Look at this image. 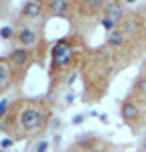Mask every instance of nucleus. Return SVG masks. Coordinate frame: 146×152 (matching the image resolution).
<instances>
[{
	"instance_id": "0eeeda50",
	"label": "nucleus",
	"mask_w": 146,
	"mask_h": 152,
	"mask_svg": "<svg viewBox=\"0 0 146 152\" xmlns=\"http://www.w3.org/2000/svg\"><path fill=\"white\" fill-rule=\"evenodd\" d=\"M41 12H43V4L39 0H26L20 8V14L24 18H36V16H41Z\"/></svg>"
},
{
	"instance_id": "423d86ee",
	"label": "nucleus",
	"mask_w": 146,
	"mask_h": 152,
	"mask_svg": "<svg viewBox=\"0 0 146 152\" xmlns=\"http://www.w3.org/2000/svg\"><path fill=\"white\" fill-rule=\"evenodd\" d=\"M104 16H108V18H114L116 23L120 24L122 18H124V6H122L118 0H112L108 2L106 6H104Z\"/></svg>"
},
{
	"instance_id": "7ed1b4c3",
	"label": "nucleus",
	"mask_w": 146,
	"mask_h": 152,
	"mask_svg": "<svg viewBox=\"0 0 146 152\" xmlns=\"http://www.w3.org/2000/svg\"><path fill=\"white\" fill-rule=\"evenodd\" d=\"M16 43H18V47H24V49L35 47L36 43H39V33H36L35 28H31V26H23L16 33Z\"/></svg>"
},
{
	"instance_id": "f03ea898",
	"label": "nucleus",
	"mask_w": 146,
	"mask_h": 152,
	"mask_svg": "<svg viewBox=\"0 0 146 152\" xmlns=\"http://www.w3.org/2000/svg\"><path fill=\"white\" fill-rule=\"evenodd\" d=\"M51 59H53V65L55 67H65L69 65V61L73 59V49L67 41H59L55 43V47L51 51Z\"/></svg>"
},
{
	"instance_id": "6ab92c4d",
	"label": "nucleus",
	"mask_w": 146,
	"mask_h": 152,
	"mask_svg": "<svg viewBox=\"0 0 146 152\" xmlns=\"http://www.w3.org/2000/svg\"><path fill=\"white\" fill-rule=\"evenodd\" d=\"M126 2H136V0H126Z\"/></svg>"
},
{
	"instance_id": "f3484780",
	"label": "nucleus",
	"mask_w": 146,
	"mask_h": 152,
	"mask_svg": "<svg viewBox=\"0 0 146 152\" xmlns=\"http://www.w3.org/2000/svg\"><path fill=\"white\" fill-rule=\"evenodd\" d=\"M73 122H75V124H79V122H83V116H75V118H73Z\"/></svg>"
},
{
	"instance_id": "20e7f679",
	"label": "nucleus",
	"mask_w": 146,
	"mask_h": 152,
	"mask_svg": "<svg viewBox=\"0 0 146 152\" xmlns=\"http://www.w3.org/2000/svg\"><path fill=\"white\" fill-rule=\"evenodd\" d=\"M120 116H122L124 122L134 124V122H138V120H140V107L134 104V102L126 99V102L122 104V107H120Z\"/></svg>"
},
{
	"instance_id": "a211bd4d",
	"label": "nucleus",
	"mask_w": 146,
	"mask_h": 152,
	"mask_svg": "<svg viewBox=\"0 0 146 152\" xmlns=\"http://www.w3.org/2000/svg\"><path fill=\"white\" fill-rule=\"evenodd\" d=\"M144 39H146V24H144Z\"/></svg>"
},
{
	"instance_id": "ddd939ff",
	"label": "nucleus",
	"mask_w": 146,
	"mask_h": 152,
	"mask_svg": "<svg viewBox=\"0 0 146 152\" xmlns=\"http://www.w3.org/2000/svg\"><path fill=\"white\" fill-rule=\"evenodd\" d=\"M101 26H104L108 33H112V31H116V28H118V23H116L114 18H108V16H104V18H101Z\"/></svg>"
},
{
	"instance_id": "39448f33",
	"label": "nucleus",
	"mask_w": 146,
	"mask_h": 152,
	"mask_svg": "<svg viewBox=\"0 0 146 152\" xmlns=\"http://www.w3.org/2000/svg\"><path fill=\"white\" fill-rule=\"evenodd\" d=\"M28 61H31V49L16 47L8 55V63L12 67H24V65H28Z\"/></svg>"
},
{
	"instance_id": "dca6fc26",
	"label": "nucleus",
	"mask_w": 146,
	"mask_h": 152,
	"mask_svg": "<svg viewBox=\"0 0 146 152\" xmlns=\"http://www.w3.org/2000/svg\"><path fill=\"white\" fill-rule=\"evenodd\" d=\"M49 146H51V144H49L47 140H41V142H39V144H36L35 152H49Z\"/></svg>"
},
{
	"instance_id": "6e6552de",
	"label": "nucleus",
	"mask_w": 146,
	"mask_h": 152,
	"mask_svg": "<svg viewBox=\"0 0 146 152\" xmlns=\"http://www.w3.org/2000/svg\"><path fill=\"white\" fill-rule=\"evenodd\" d=\"M67 8H69V2L67 0H49V4H47V10L53 16H65Z\"/></svg>"
},
{
	"instance_id": "f257e3e1",
	"label": "nucleus",
	"mask_w": 146,
	"mask_h": 152,
	"mask_svg": "<svg viewBox=\"0 0 146 152\" xmlns=\"http://www.w3.org/2000/svg\"><path fill=\"white\" fill-rule=\"evenodd\" d=\"M43 124H45V116H43V112L39 107H26V110H23V114H20V126H23V130L35 132Z\"/></svg>"
},
{
	"instance_id": "9d476101",
	"label": "nucleus",
	"mask_w": 146,
	"mask_h": 152,
	"mask_svg": "<svg viewBox=\"0 0 146 152\" xmlns=\"http://www.w3.org/2000/svg\"><path fill=\"white\" fill-rule=\"evenodd\" d=\"M8 77H10V65H8V61L0 59V85L8 81Z\"/></svg>"
},
{
	"instance_id": "f8f14e48",
	"label": "nucleus",
	"mask_w": 146,
	"mask_h": 152,
	"mask_svg": "<svg viewBox=\"0 0 146 152\" xmlns=\"http://www.w3.org/2000/svg\"><path fill=\"white\" fill-rule=\"evenodd\" d=\"M134 91L140 95H146V77H138L134 83Z\"/></svg>"
},
{
	"instance_id": "9b49d317",
	"label": "nucleus",
	"mask_w": 146,
	"mask_h": 152,
	"mask_svg": "<svg viewBox=\"0 0 146 152\" xmlns=\"http://www.w3.org/2000/svg\"><path fill=\"white\" fill-rule=\"evenodd\" d=\"M81 2H83L85 10H89V12L99 10V8H104V4H106V0H81Z\"/></svg>"
},
{
	"instance_id": "4468645a",
	"label": "nucleus",
	"mask_w": 146,
	"mask_h": 152,
	"mask_svg": "<svg viewBox=\"0 0 146 152\" xmlns=\"http://www.w3.org/2000/svg\"><path fill=\"white\" fill-rule=\"evenodd\" d=\"M12 37H14V28H12V26H2V28H0V39L8 41Z\"/></svg>"
},
{
	"instance_id": "aec40b11",
	"label": "nucleus",
	"mask_w": 146,
	"mask_h": 152,
	"mask_svg": "<svg viewBox=\"0 0 146 152\" xmlns=\"http://www.w3.org/2000/svg\"><path fill=\"white\" fill-rule=\"evenodd\" d=\"M144 150H146V142H144Z\"/></svg>"
},
{
	"instance_id": "2eb2a0df",
	"label": "nucleus",
	"mask_w": 146,
	"mask_h": 152,
	"mask_svg": "<svg viewBox=\"0 0 146 152\" xmlns=\"http://www.w3.org/2000/svg\"><path fill=\"white\" fill-rule=\"evenodd\" d=\"M8 107H10V102L4 97V99H0V120L6 116V112H8Z\"/></svg>"
},
{
	"instance_id": "1a4fd4ad",
	"label": "nucleus",
	"mask_w": 146,
	"mask_h": 152,
	"mask_svg": "<svg viewBox=\"0 0 146 152\" xmlns=\"http://www.w3.org/2000/svg\"><path fill=\"white\" fill-rule=\"evenodd\" d=\"M126 39H128V33L118 26L116 31H112V33L108 35V45L110 47H122V45L126 43Z\"/></svg>"
}]
</instances>
